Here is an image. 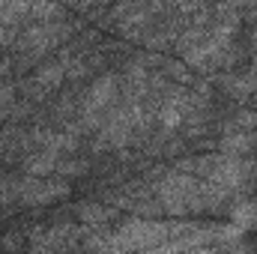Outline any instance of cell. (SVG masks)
Masks as SVG:
<instances>
[{"label":"cell","instance_id":"5b68a950","mask_svg":"<svg viewBox=\"0 0 257 254\" xmlns=\"http://www.w3.org/2000/svg\"><path fill=\"white\" fill-rule=\"evenodd\" d=\"M72 191V186L66 180H42V177H27L24 183L15 186V197L24 203V206H45V203H54Z\"/></svg>","mask_w":257,"mask_h":254},{"label":"cell","instance_id":"30bf717a","mask_svg":"<svg viewBox=\"0 0 257 254\" xmlns=\"http://www.w3.org/2000/svg\"><path fill=\"white\" fill-rule=\"evenodd\" d=\"M230 221H233L239 230H254L257 227V197L239 200L236 206H230Z\"/></svg>","mask_w":257,"mask_h":254},{"label":"cell","instance_id":"ba28073f","mask_svg":"<svg viewBox=\"0 0 257 254\" xmlns=\"http://www.w3.org/2000/svg\"><path fill=\"white\" fill-rule=\"evenodd\" d=\"M221 153L227 156H248L257 150V132H245V129H233L221 138Z\"/></svg>","mask_w":257,"mask_h":254},{"label":"cell","instance_id":"7a4b0ae2","mask_svg":"<svg viewBox=\"0 0 257 254\" xmlns=\"http://www.w3.org/2000/svg\"><path fill=\"white\" fill-rule=\"evenodd\" d=\"M69 36H72V24H66V21H33L12 42V48L18 54V66L39 63L45 54L57 51Z\"/></svg>","mask_w":257,"mask_h":254},{"label":"cell","instance_id":"277c9868","mask_svg":"<svg viewBox=\"0 0 257 254\" xmlns=\"http://www.w3.org/2000/svg\"><path fill=\"white\" fill-rule=\"evenodd\" d=\"M117 96H120V81H117V75H111V72L99 75V78L84 90V96L78 99V123H81V129H99L102 126L105 117L114 111Z\"/></svg>","mask_w":257,"mask_h":254},{"label":"cell","instance_id":"8992f818","mask_svg":"<svg viewBox=\"0 0 257 254\" xmlns=\"http://www.w3.org/2000/svg\"><path fill=\"white\" fill-rule=\"evenodd\" d=\"M63 81H66V60H54V63L36 66L33 75L24 81V93H27V96H36V99H45V96H51Z\"/></svg>","mask_w":257,"mask_h":254},{"label":"cell","instance_id":"7c38bea8","mask_svg":"<svg viewBox=\"0 0 257 254\" xmlns=\"http://www.w3.org/2000/svg\"><path fill=\"white\" fill-rule=\"evenodd\" d=\"M6 72H9V63L0 66V117H6V111L15 102V87H12V81H6Z\"/></svg>","mask_w":257,"mask_h":254},{"label":"cell","instance_id":"8fae6325","mask_svg":"<svg viewBox=\"0 0 257 254\" xmlns=\"http://www.w3.org/2000/svg\"><path fill=\"white\" fill-rule=\"evenodd\" d=\"M78 218H81V224H87V227H105V224L114 218V212L105 209V206H99V203H84V206L78 209Z\"/></svg>","mask_w":257,"mask_h":254},{"label":"cell","instance_id":"9c48e42d","mask_svg":"<svg viewBox=\"0 0 257 254\" xmlns=\"http://www.w3.org/2000/svg\"><path fill=\"white\" fill-rule=\"evenodd\" d=\"M66 9L57 0H30V12H27V21H63Z\"/></svg>","mask_w":257,"mask_h":254},{"label":"cell","instance_id":"6da1fadb","mask_svg":"<svg viewBox=\"0 0 257 254\" xmlns=\"http://www.w3.org/2000/svg\"><path fill=\"white\" fill-rule=\"evenodd\" d=\"M251 165L245 156H227V153H212V156H197L192 162H183L177 165L180 171H189L194 177L206 180V183H215L221 189L239 191L242 186L251 183Z\"/></svg>","mask_w":257,"mask_h":254},{"label":"cell","instance_id":"5bb4252c","mask_svg":"<svg viewBox=\"0 0 257 254\" xmlns=\"http://www.w3.org/2000/svg\"><path fill=\"white\" fill-rule=\"evenodd\" d=\"M0 48H3V45H0Z\"/></svg>","mask_w":257,"mask_h":254},{"label":"cell","instance_id":"4fadbf2b","mask_svg":"<svg viewBox=\"0 0 257 254\" xmlns=\"http://www.w3.org/2000/svg\"><path fill=\"white\" fill-rule=\"evenodd\" d=\"M233 129H245V132H257V111H239Z\"/></svg>","mask_w":257,"mask_h":254},{"label":"cell","instance_id":"3957f363","mask_svg":"<svg viewBox=\"0 0 257 254\" xmlns=\"http://www.w3.org/2000/svg\"><path fill=\"white\" fill-rule=\"evenodd\" d=\"M174 230V224H165V221H153V218H132L126 224H120L114 230L111 239H102V242H93L90 248H135V251H144V248H162L165 245V236Z\"/></svg>","mask_w":257,"mask_h":254},{"label":"cell","instance_id":"52a82bcc","mask_svg":"<svg viewBox=\"0 0 257 254\" xmlns=\"http://www.w3.org/2000/svg\"><path fill=\"white\" fill-rule=\"evenodd\" d=\"M60 159H63V153H57V150H51V147H42L39 153H30V156L24 159V171H27L30 177H51V174H57Z\"/></svg>","mask_w":257,"mask_h":254}]
</instances>
